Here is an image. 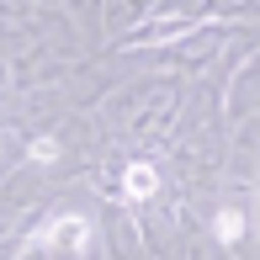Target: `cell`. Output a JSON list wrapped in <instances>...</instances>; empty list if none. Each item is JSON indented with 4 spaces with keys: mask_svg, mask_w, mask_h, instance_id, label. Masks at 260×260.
Returning <instances> with one entry per match:
<instances>
[{
    "mask_svg": "<svg viewBox=\"0 0 260 260\" xmlns=\"http://www.w3.org/2000/svg\"><path fill=\"white\" fill-rule=\"evenodd\" d=\"M38 244H43V250H85V244H90V223L80 218V212H69V218H53L48 229L38 234Z\"/></svg>",
    "mask_w": 260,
    "mask_h": 260,
    "instance_id": "6da1fadb",
    "label": "cell"
},
{
    "mask_svg": "<svg viewBox=\"0 0 260 260\" xmlns=\"http://www.w3.org/2000/svg\"><path fill=\"white\" fill-rule=\"evenodd\" d=\"M122 191L133 197V202L154 197V191H159V170H154V165H144V159H138V165H127V170H122Z\"/></svg>",
    "mask_w": 260,
    "mask_h": 260,
    "instance_id": "7a4b0ae2",
    "label": "cell"
},
{
    "mask_svg": "<svg viewBox=\"0 0 260 260\" xmlns=\"http://www.w3.org/2000/svg\"><path fill=\"white\" fill-rule=\"evenodd\" d=\"M239 234H244V212L239 207H223L218 218H212V239L218 244H239Z\"/></svg>",
    "mask_w": 260,
    "mask_h": 260,
    "instance_id": "3957f363",
    "label": "cell"
},
{
    "mask_svg": "<svg viewBox=\"0 0 260 260\" xmlns=\"http://www.w3.org/2000/svg\"><path fill=\"white\" fill-rule=\"evenodd\" d=\"M27 159L32 165H58V138H32V144H27Z\"/></svg>",
    "mask_w": 260,
    "mask_h": 260,
    "instance_id": "277c9868",
    "label": "cell"
}]
</instances>
